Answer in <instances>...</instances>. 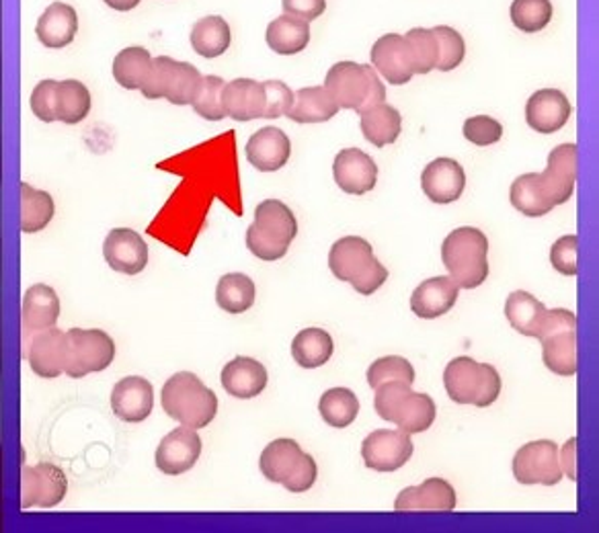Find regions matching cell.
Segmentation results:
<instances>
[{"label": "cell", "instance_id": "cell-4", "mask_svg": "<svg viewBox=\"0 0 599 533\" xmlns=\"http://www.w3.org/2000/svg\"><path fill=\"white\" fill-rule=\"evenodd\" d=\"M296 234L298 222L292 210L279 199H265L246 230V248L261 260L284 259Z\"/></svg>", "mask_w": 599, "mask_h": 533}, {"label": "cell", "instance_id": "cell-32", "mask_svg": "<svg viewBox=\"0 0 599 533\" xmlns=\"http://www.w3.org/2000/svg\"><path fill=\"white\" fill-rule=\"evenodd\" d=\"M542 343V361L556 375L571 378L577 373V328L549 335Z\"/></svg>", "mask_w": 599, "mask_h": 533}, {"label": "cell", "instance_id": "cell-16", "mask_svg": "<svg viewBox=\"0 0 599 533\" xmlns=\"http://www.w3.org/2000/svg\"><path fill=\"white\" fill-rule=\"evenodd\" d=\"M333 177L345 194L366 195L376 187L378 166L364 150L345 148L335 157Z\"/></svg>", "mask_w": 599, "mask_h": 533}, {"label": "cell", "instance_id": "cell-31", "mask_svg": "<svg viewBox=\"0 0 599 533\" xmlns=\"http://www.w3.org/2000/svg\"><path fill=\"white\" fill-rule=\"evenodd\" d=\"M335 343L333 337L323 328H304L292 340L293 361L304 370L323 368L324 363L333 357Z\"/></svg>", "mask_w": 599, "mask_h": 533}, {"label": "cell", "instance_id": "cell-19", "mask_svg": "<svg viewBox=\"0 0 599 533\" xmlns=\"http://www.w3.org/2000/svg\"><path fill=\"white\" fill-rule=\"evenodd\" d=\"M154 408V390L147 378L128 375L119 380L112 392V410L117 419L142 422Z\"/></svg>", "mask_w": 599, "mask_h": 533}, {"label": "cell", "instance_id": "cell-37", "mask_svg": "<svg viewBox=\"0 0 599 533\" xmlns=\"http://www.w3.org/2000/svg\"><path fill=\"white\" fill-rule=\"evenodd\" d=\"M152 56L145 48L122 49L114 60V79L119 82V86L128 91H140L148 81L150 68H152Z\"/></svg>", "mask_w": 599, "mask_h": 533}, {"label": "cell", "instance_id": "cell-58", "mask_svg": "<svg viewBox=\"0 0 599 533\" xmlns=\"http://www.w3.org/2000/svg\"><path fill=\"white\" fill-rule=\"evenodd\" d=\"M107 7H112L114 11H131L140 4V0H103Z\"/></svg>", "mask_w": 599, "mask_h": 533}, {"label": "cell", "instance_id": "cell-7", "mask_svg": "<svg viewBox=\"0 0 599 533\" xmlns=\"http://www.w3.org/2000/svg\"><path fill=\"white\" fill-rule=\"evenodd\" d=\"M115 343L99 328H70L68 331V363L66 375L79 380L89 373L103 372L112 366Z\"/></svg>", "mask_w": 599, "mask_h": 533}, {"label": "cell", "instance_id": "cell-17", "mask_svg": "<svg viewBox=\"0 0 599 533\" xmlns=\"http://www.w3.org/2000/svg\"><path fill=\"white\" fill-rule=\"evenodd\" d=\"M571 112L573 107L563 91L542 89L528 99L526 121L538 134H554L567 126Z\"/></svg>", "mask_w": 599, "mask_h": 533}, {"label": "cell", "instance_id": "cell-20", "mask_svg": "<svg viewBox=\"0 0 599 533\" xmlns=\"http://www.w3.org/2000/svg\"><path fill=\"white\" fill-rule=\"evenodd\" d=\"M422 187L423 194L434 204H453L462 197L466 187L464 169L453 159H436L425 166Z\"/></svg>", "mask_w": 599, "mask_h": 533}, {"label": "cell", "instance_id": "cell-45", "mask_svg": "<svg viewBox=\"0 0 599 533\" xmlns=\"http://www.w3.org/2000/svg\"><path fill=\"white\" fill-rule=\"evenodd\" d=\"M384 382H403V384H413L415 382V370L411 361L405 357L389 356L373 361L368 370V384L370 389H378Z\"/></svg>", "mask_w": 599, "mask_h": 533}, {"label": "cell", "instance_id": "cell-29", "mask_svg": "<svg viewBox=\"0 0 599 533\" xmlns=\"http://www.w3.org/2000/svg\"><path fill=\"white\" fill-rule=\"evenodd\" d=\"M265 42L279 56L300 54L310 42V25L298 16H277L267 25Z\"/></svg>", "mask_w": 599, "mask_h": 533}, {"label": "cell", "instance_id": "cell-11", "mask_svg": "<svg viewBox=\"0 0 599 533\" xmlns=\"http://www.w3.org/2000/svg\"><path fill=\"white\" fill-rule=\"evenodd\" d=\"M413 455L411 436L394 429L373 431L361 443V457L366 468L376 472H396L403 468Z\"/></svg>", "mask_w": 599, "mask_h": 533}, {"label": "cell", "instance_id": "cell-33", "mask_svg": "<svg viewBox=\"0 0 599 533\" xmlns=\"http://www.w3.org/2000/svg\"><path fill=\"white\" fill-rule=\"evenodd\" d=\"M302 450L293 439H276L261 453V474L276 485H284V480L292 474L298 460L302 457Z\"/></svg>", "mask_w": 599, "mask_h": 533}, {"label": "cell", "instance_id": "cell-30", "mask_svg": "<svg viewBox=\"0 0 599 533\" xmlns=\"http://www.w3.org/2000/svg\"><path fill=\"white\" fill-rule=\"evenodd\" d=\"M401 131H403V117L392 105L380 103L361 114V134L376 148L394 144Z\"/></svg>", "mask_w": 599, "mask_h": 533}, {"label": "cell", "instance_id": "cell-41", "mask_svg": "<svg viewBox=\"0 0 599 533\" xmlns=\"http://www.w3.org/2000/svg\"><path fill=\"white\" fill-rule=\"evenodd\" d=\"M91 112V93L79 81L58 82V121L81 124Z\"/></svg>", "mask_w": 599, "mask_h": 533}, {"label": "cell", "instance_id": "cell-46", "mask_svg": "<svg viewBox=\"0 0 599 533\" xmlns=\"http://www.w3.org/2000/svg\"><path fill=\"white\" fill-rule=\"evenodd\" d=\"M431 32H434L436 42H438V66L436 68L441 72H450L453 68L462 65V60L466 56L464 37L452 27H446V25H438Z\"/></svg>", "mask_w": 599, "mask_h": 533}, {"label": "cell", "instance_id": "cell-51", "mask_svg": "<svg viewBox=\"0 0 599 533\" xmlns=\"http://www.w3.org/2000/svg\"><path fill=\"white\" fill-rule=\"evenodd\" d=\"M464 138L474 146L497 144L503 138V126L488 115H474L464 121Z\"/></svg>", "mask_w": 599, "mask_h": 533}, {"label": "cell", "instance_id": "cell-38", "mask_svg": "<svg viewBox=\"0 0 599 533\" xmlns=\"http://www.w3.org/2000/svg\"><path fill=\"white\" fill-rule=\"evenodd\" d=\"M216 302L228 314H243L255 304V283L249 275L227 274L216 288Z\"/></svg>", "mask_w": 599, "mask_h": 533}, {"label": "cell", "instance_id": "cell-40", "mask_svg": "<svg viewBox=\"0 0 599 533\" xmlns=\"http://www.w3.org/2000/svg\"><path fill=\"white\" fill-rule=\"evenodd\" d=\"M319 410L329 427L345 429L357 419L359 401L349 389H331L321 396Z\"/></svg>", "mask_w": 599, "mask_h": 533}, {"label": "cell", "instance_id": "cell-28", "mask_svg": "<svg viewBox=\"0 0 599 533\" xmlns=\"http://www.w3.org/2000/svg\"><path fill=\"white\" fill-rule=\"evenodd\" d=\"M509 201L519 213L528 218H542L556 208L540 178V173H526L516 178L509 189Z\"/></svg>", "mask_w": 599, "mask_h": 533}, {"label": "cell", "instance_id": "cell-49", "mask_svg": "<svg viewBox=\"0 0 599 533\" xmlns=\"http://www.w3.org/2000/svg\"><path fill=\"white\" fill-rule=\"evenodd\" d=\"M413 390L408 384L403 382H384L376 389V398H373V408L378 413V417L387 422H394L401 406L405 403L406 396Z\"/></svg>", "mask_w": 599, "mask_h": 533}, {"label": "cell", "instance_id": "cell-5", "mask_svg": "<svg viewBox=\"0 0 599 533\" xmlns=\"http://www.w3.org/2000/svg\"><path fill=\"white\" fill-rule=\"evenodd\" d=\"M324 86L341 109H354L359 115L387 99V89L373 66L357 62H337L326 72Z\"/></svg>", "mask_w": 599, "mask_h": 533}, {"label": "cell", "instance_id": "cell-18", "mask_svg": "<svg viewBox=\"0 0 599 533\" xmlns=\"http://www.w3.org/2000/svg\"><path fill=\"white\" fill-rule=\"evenodd\" d=\"M577 164H579V152L575 144L556 146L549 154L546 171L540 173V178L551 195L554 206L567 204L575 192Z\"/></svg>", "mask_w": 599, "mask_h": 533}, {"label": "cell", "instance_id": "cell-8", "mask_svg": "<svg viewBox=\"0 0 599 533\" xmlns=\"http://www.w3.org/2000/svg\"><path fill=\"white\" fill-rule=\"evenodd\" d=\"M511 468L519 485L526 486H554L565 476L558 464V445L549 439L521 445L514 455Z\"/></svg>", "mask_w": 599, "mask_h": 533}, {"label": "cell", "instance_id": "cell-52", "mask_svg": "<svg viewBox=\"0 0 599 533\" xmlns=\"http://www.w3.org/2000/svg\"><path fill=\"white\" fill-rule=\"evenodd\" d=\"M32 112L46 124L58 121V81L37 82L32 93Z\"/></svg>", "mask_w": 599, "mask_h": 533}, {"label": "cell", "instance_id": "cell-36", "mask_svg": "<svg viewBox=\"0 0 599 533\" xmlns=\"http://www.w3.org/2000/svg\"><path fill=\"white\" fill-rule=\"evenodd\" d=\"M546 306L528 291H514L505 302V316L509 324L523 337H535L538 324L542 321Z\"/></svg>", "mask_w": 599, "mask_h": 533}, {"label": "cell", "instance_id": "cell-42", "mask_svg": "<svg viewBox=\"0 0 599 533\" xmlns=\"http://www.w3.org/2000/svg\"><path fill=\"white\" fill-rule=\"evenodd\" d=\"M405 44L415 74H427L438 66V42L431 30H411L405 35Z\"/></svg>", "mask_w": 599, "mask_h": 533}, {"label": "cell", "instance_id": "cell-23", "mask_svg": "<svg viewBox=\"0 0 599 533\" xmlns=\"http://www.w3.org/2000/svg\"><path fill=\"white\" fill-rule=\"evenodd\" d=\"M460 288L452 277H434L425 279L411 296V310L415 316L431 321L448 314L458 302Z\"/></svg>", "mask_w": 599, "mask_h": 533}, {"label": "cell", "instance_id": "cell-34", "mask_svg": "<svg viewBox=\"0 0 599 533\" xmlns=\"http://www.w3.org/2000/svg\"><path fill=\"white\" fill-rule=\"evenodd\" d=\"M232 42L230 25L224 16L210 15L199 19L192 30V46L201 58L222 56Z\"/></svg>", "mask_w": 599, "mask_h": 533}, {"label": "cell", "instance_id": "cell-54", "mask_svg": "<svg viewBox=\"0 0 599 533\" xmlns=\"http://www.w3.org/2000/svg\"><path fill=\"white\" fill-rule=\"evenodd\" d=\"M316 476H319V468H316L314 457L308 455V453H302V457L298 460L292 474L284 480V486L290 493H307L316 483Z\"/></svg>", "mask_w": 599, "mask_h": 533}, {"label": "cell", "instance_id": "cell-1", "mask_svg": "<svg viewBox=\"0 0 599 533\" xmlns=\"http://www.w3.org/2000/svg\"><path fill=\"white\" fill-rule=\"evenodd\" d=\"M162 410L192 429H204L218 415V396L195 373L178 372L162 386Z\"/></svg>", "mask_w": 599, "mask_h": 533}, {"label": "cell", "instance_id": "cell-10", "mask_svg": "<svg viewBox=\"0 0 599 533\" xmlns=\"http://www.w3.org/2000/svg\"><path fill=\"white\" fill-rule=\"evenodd\" d=\"M60 318V298L54 288L37 283L25 291L21 308V356L35 335L54 328Z\"/></svg>", "mask_w": 599, "mask_h": 533}, {"label": "cell", "instance_id": "cell-3", "mask_svg": "<svg viewBox=\"0 0 599 533\" xmlns=\"http://www.w3.org/2000/svg\"><path fill=\"white\" fill-rule=\"evenodd\" d=\"M488 241L479 228H456L441 244V260L460 290H474L488 277Z\"/></svg>", "mask_w": 599, "mask_h": 533}, {"label": "cell", "instance_id": "cell-13", "mask_svg": "<svg viewBox=\"0 0 599 533\" xmlns=\"http://www.w3.org/2000/svg\"><path fill=\"white\" fill-rule=\"evenodd\" d=\"M103 257L117 274L138 275L147 269L148 246L136 230L115 228L103 243Z\"/></svg>", "mask_w": 599, "mask_h": 533}, {"label": "cell", "instance_id": "cell-22", "mask_svg": "<svg viewBox=\"0 0 599 533\" xmlns=\"http://www.w3.org/2000/svg\"><path fill=\"white\" fill-rule=\"evenodd\" d=\"M372 66L390 84H406L415 77L406 51L405 35H382L372 48Z\"/></svg>", "mask_w": 599, "mask_h": 533}, {"label": "cell", "instance_id": "cell-47", "mask_svg": "<svg viewBox=\"0 0 599 533\" xmlns=\"http://www.w3.org/2000/svg\"><path fill=\"white\" fill-rule=\"evenodd\" d=\"M204 84L201 72L189 62H177L173 86L166 101L173 105H194L195 97L199 95V89Z\"/></svg>", "mask_w": 599, "mask_h": 533}, {"label": "cell", "instance_id": "cell-55", "mask_svg": "<svg viewBox=\"0 0 599 533\" xmlns=\"http://www.w3.org/2000/svg\"><path fill=\"white\" fill-rule=\"evenodd\" d=\"M577 328V318L571 310H546L542 321L538 324V331H535L534 339H544L549 335H554V333H561V331H573Z\"/></svg>", "mask_w": 599, "mask_h": 533}, {"label": "cell", "instance_id": "cell-44", "mask_svg": "<svg viewBox=\"0 0 599 533\" xmlns=\"http://www.w3.org/2000/svg\"><path fill=\"white\" fill-rule=\"evenodd\" d=\"M224 86L227 82L220 77H204L199 95L195 97L194 112L208 121H222L228 117L224 109Z\"/></svg>", "mask_w": 599, "mask_h": 533}, {"label": "cell", "instance_id": "cell-26", "mask_svg": "<svg viewBox=\"0 0 599 533\" xmlns=\"http://www.w3.org/2000/svg\"><path fill=\"white\" fill-rule=\"evenodd\" d=\"M224 109L237 121H253L265 115L263 82L237 79L224 86Z\"/></svg>", "mask_w": 599, "mask_h": 533}, {"label": "cell", "instance_id": "cell-24", "mask_svg": "<svg viewBox=\"0 0 599 533\" xmlns=\"http://www.w3.org/2000/svg\"><path fill=\"white\" fill-rule=\"evenodd\" d=\"M267 382L269 375L265 366L253 357H234L222 370V386L230 396L241 401H249L263 394V390L267 389Z\"/></svg>", "mask_w": 599, "mask_h": 533}, {"label": "cell", "instance_id": "cell-9", "mask_svg": "<svg viewBox=\"0 0 599 533\" xmlns=\"http://www.w3.org/2000/svg\"><path fill=\"white\" fill-rule=\"evenodd\" d=\"M68 480L62 468L54 464H37L21 468V509H51L65 501Z\"/></svg>", "mask_w": 599, "mask_h": 533}, {"label": "cell", "instance_id": "cell-43", "mask_svg": "<svg viewBox=\"0 0 599 533\" xmlns=\"http://www.w3.org/2000/svg\"><path fill=\"white\" fill-rule=\"evenodd\" d=\"M509 15L519 32H542L552 19L551 0H514Z\"/></svg>", "mask_w": 599, "mask_h": 533}, {"label": "cell", "instance_id": "cell-25", "mask_svg": "<svg viewBox=\"0 0 599 533\" xmlns=\"http://www.w3.org/2000/svg\"><path fill=\"white\" fill-rule=\"evenodd\" d=\"M79 32L77 11L66 2H54L39 16L35 33L39 42L49 49H60L70 46Z\"/></svg>", "mask_w": 599, "mask_h": 533}, {"label": "cell", "instance_id": "cell-50", "mask_svg": "<svg viewBox=\"0 0 599 533\" xmlns=\"http://www.w3.org/2000/svg\"><path fill=\"white\" fill-rule=\"evenodd\" d=\"M551 263L561 275L575 277L579 274V239L575 234H568L552 244Z\"/></svg>", "mask_w": 599, "mask_h": 533}, {"label": "cell", "instance_id": "cell-14", "mask_svg": "<svg viewBox=\"0 0 599 533\" xmlns=\"http://www.w3.org/2000/svg\"><path fill=\"white\" fill-rule=\"evenodd\" d=\"M201 455V439L192 427L181 425L169 436L162 437L161 445L157 450V468L178 476L187 470L194 468Z\"/></svg>", "mask_w": 599, "mask_h": 533}, {"label": "cell", "instance_id": "cell-39", "mask_svg": "<svg viewBox=\"0 0 599 533\" xmlns=\"http://www.w3.org/2000/svg\"><path fill=\"white\" fill-rule=\"evenodd\" d=\"M436 415H438V410H436V403L431 401V396L422 394V392H411L401 406L394 425L399 427V431H403L406 436L425 433L434 425Z\"/></svg>", "mask_w": 599, "mask_h": 533}, {"label": "cell", "instance_id": "cell-53", "mask_svg": "<svg viewBox=\"0 0 599 533\" xmlns=\"http://www.w3.org/2000/svg\"><path fill=\"white\" fill-rule=\"evenodd\" d=\"M265 89V119H276L290 114L293 105V91L279 81L263 82Z\"/></svg>", "mask_w": 599, "mask_h": 533}, {"label": "cell", "instance_id": "cell-48", "mask_svg": "<svg viewBox=\"0 0 599 533\" xmlns=\"http://www.w3.org/2000/svg\"><path fill=\"white\" fill-rule=\"evenodd\" d=\"M175 70H177V60L169 58V56H159L152 60V68L148 74V81L140 89L142 95L147 99H166L173 86L175 79Z\"/></svg>", "mask_w": 599, "mask_h": 533}, {"label": "cell", "instance_id": "cell-2", "mask_svg": "<svg viewBox=\"0 0 599 533\" xmlns=\"http://www.w3.org/2000/svg\"><path fill=\"white\" fill-rule=\"evenodd\" d=\"M329 269L339 281H349L361 296H372L389 279V269L373 257L372 244L361 236H345L333 244Z\"/></svg>", "mask_w": 599, "mask_h": 533}, {"label": "cell", "instance_id": "cell-27", "mask_svg": "<svg viewBox=\"0 0 599 533\" xmlns=\"http://www.w3.org/2000/svg\"><path fill=\"white\" fill-rule=\"evenodd\" d=\"M339 109L326 86H307L293 93V105L288 117L296 124H324L339 114Z\"/></svg>", "mask_w": 599, "mask_h": 533}, {"label": "cell", "instance_id": "cell-35", "mask_svg": "<svg viewBox=\"0 0 599 533\" xmlns=\"http://www.w3.org/2000/svg\"><path fill=\"white\" fill-rule=\"evenodd\" d=\"M56 213L54 197L48 192L33 189L30 183H21V232L33 234L48 227Z\"/></svg>", "mask_w": 599, "mask_h": 533}, {"label": "cell", "instance_id": "cell-15", "mask_svg": "<svg viewBox=\"0 0 599 533\" xmlns=\"http://www.w3.org/2000/svg\"><path fill=\"white\" fill-rule=\"evenodd\" d=\"M453 509H456V490L444 478H427L423 485L408 486L394 501L396 513H422V511L450 513Z\"/></svg>", "mask_w": 599, "mask_h": 533}, {"label": "cell", "instance_id": "cell-12", "mask_svg": "<svg viewBox=\"0 0 599 533\" xmlns=\"http://www.w3.org/2000/svg\"><path fill=\"white\" fill-rule=\"evenodd\" d=\"M23 359L30 361V368L37 378L54 380L62 375L68 363V333L54 326L35 335Z\"/></svg>", "mask_w": 599, "mask_h": 533}, {"label": "cell", "instance_id": "cell-56", "mask_svg": "<svg viewBox=\"0 0 599 533\" xmlns=\"http://www.w3.org/2000/svg\"><path fill=\"white\" fill-rule=\"evenodd\" d=\"M286 15L298 16L302 21H314L323 15L326 0H281Z\"/></svg>", "mask_w": 599, "mask_h": 533}, {"label": "cell", "instance_id": "cell-21", "mask_svg": "<svg viewBox=\"0 0 599 533\" xmlns=\"http://www.w3.org/2000/svg\"><path fill=\"white\" fill-rule=\"evenodd\" d=\"M292 154V144L286 131L279 128H263L255 131L246 142V159L261 173H276L286 166Z\"/></svg>", "mask_w": 599, "mask_h": 533}, {"label": "cell", "instance_id": "cell-6", "mask_svg": "<svg viewBox=\"0 0 599 533\" xmlns=\"http://www.w3.org/2000/svg\"><path fill=\"white\" fill-rule=\"evenodd\" d=\"M444 389L456 404H474L486 408L502 394V375L491 363L456 357L444 370Z\"/></svg>", "mask_w": 599, "mask_h": 533}, {"label": "cell", "instance_id": "cell-57", "mask_svg": "<svg viewBox=\"0 0 599 533\" xmlns=\"http://www.w3.org/2000/svg\"><path fill=\"white\" fill-rule=\"evenodd\" d=\"M558 464L563 474L571 480H577V439H571L563 452H558Z\"/></svg>", "mask_w": 599, "mask_h": 533}]
</instances>
